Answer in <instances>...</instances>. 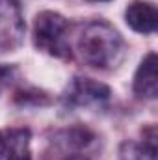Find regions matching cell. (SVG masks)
Here are the masks:
<instances>
[{
    "label": "cell",
    "mask_w": 158,
    "mask_h": 160,
    "mask_svg": "<svg viewBox=\"0 0 158 160\" xmlns=\"http://www.w3.org/2000/svg\"><path fill=\"white\" fill-rule=\"evenodd\" d=\"M80 58L95 69H114L125 58V41L106 21H89L80 28L77 39Z\"/></svg>",
    "instance_id": "1"
},
{
    "label": "cell",
    "mask_w": 158,
    "mask_h": 160,
    "mask_svg": "<svg viewBox=\"0 0 158 160\" xmlns=\"http://www.w3.org/2000/svg\"><path fill=\"white\" fill-rule=\"evenodd\" d=\"M34 43L54 58H71L69 22L54 11L39 13L34 21Z\"/></svg>",
    "instance_id": "2"
},
{
    "label": "cell",
    "mask_w": 158,
    "mask_h": 160,
    "mask_svg": "<svg viewBox=\"0 0 158 160\" xmlns=\"http://www.w3.org/2000/svg\"><path fill=\"white\" fill-rule=\"evenodd\" d=\"M24 19L17 0H0V50H13L24 38Z\"/></svg>",
    "instance_id": "3"
},
{
    "label": "cell",
    "mask_w": 158,
    "mask_h": 160,
    "mask_svg": "<svg viewBox=\"0 0 158 160\" xmlns=\"http://www.w3.org/2000/svg\"><path fill=\"white\" fill-rule=\"evenodd\" d=\"M110 99V88L91 78H75L67 91V102L73 106L101 104Z\"/></svg>",
    "instance_id": "4"
},
{
    "label": "cell",
    "mask_w": 158,
    "mask_h": 160,
    "mask_svg": "<svg viewBox=\"0 0 158 160\" xmlns=\"http://www.w3.org/2000/svg\"><path fill=\"white\" fill-rule=\"evenodd\" d=\"M0 157L4 160H32L30 130L28 128L0 130Z\"/></svg>",
    "instance_id": "5"
},
{
    "label": "cell",
    "mask_w": 158,
    "mask_h": 160,
    "mask_svg": "<svg viewBox=\"0 0 158 160\" xmlns=\"http://www.w3.org/2000/svg\"><path fill=\"white\" fill-rule=\"evenodd\" d=\"M126 24L140 34H153L156 30V8L149 2H132L125 13Z\"/></svg>",
    "instance_id": "6"
},
{
    "label": "cell",
    "mask_w": 158,
    "mask_h": 160,
    "mask_svg": "<svg viewBox=\"0 0 158 160\" xmlns=\"http://www.w3.org/2000/svg\"><path fill=\"white\" fill-rule=\"evenodd\" d=\"M134 91L140 97L155 99L158 95V75H156V54L151 52L141 62L134 77Z\"/></svg>",
    "instance_id": "7"
},
{
    "label": "cell",
    "mask_w": 158,
    "mask_h": 160,
    "mask_svg": "<svg viewBox=\"0 0 158 160\" xmlns=\"http://www.w3.org/2000/svg\"><path fill=\"white\" fill-rule=\"evenodd\" d=\"M121 160H156V143L155 136L145 140L143 143L125 142L121 145Z\"/></svg>",
    "instance_id": "8"
},
{
    "label": "cell",
    "mask_w": 158,
    "mask_h": 160,
    "mask_svg": "<svg viewBox=\"0 0 158 160\" xmlns=\"http://www.w3.org/2000/svg\"><path fill=\"white\" fill-rule=\"evenodd\" d=\"M13 75H15V67L13 65H0V93L11 82Z\"/></svg>",
    "instance_id": "9"
},
{
    "label": "cell",
    "mask_w": 158,
    "mask_h": 160,
    "mask_svg": "<svg viewBox=\"0 0 158 160\" xmlns=\"http://www.w3.org/2000/svg\"><path fill=\"white\" fill-rule=\"evenodd\" d=\"M69 160H87V158H82V157H73V158H69Z\"/></svg>",
    "instance_id": "10"
},
{
    "label": "cell",
    "mask_w": 158,
    "mask_h": 160,
    "mask_svg": "<svg viewBox=\"0 0 158 160\" xmlns=\"http://www.w3.org/2000/svg\"><path fill=\"white\" fill-rule=\"evenodd\" d=\"M93 2H106V0H93Z\"/></svg>",
    "instance_id": "11"
}]
</instances>
